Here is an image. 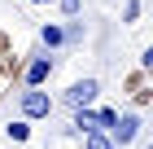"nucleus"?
Segmentation results:
<instances>
[{
	"label": "nucleus",
	"mask_w": 153,
	"mask_h": 149,
	"mask_svg": "<svg viewBox=\"0 0 153 149\" xmlns=\"http://www.w3.org/2000/svg\"><path fill=\"white\" fill-rule=\"evenodd\" d=\"M53 70H57V57L48 53V48H39V53H31L22 66V88H44L48 79H53Z\"/></svg>",
	"instance_id": "f257e3e1"
},
{
	"label": "nucleus",
	"mask_w": 153,
	"mask_h": 149,
	"mask_svg": "<svg viewBox=\"0 0 153 149\" xmlns=\"http://www.w3.org/2000/svg\"><path fill=\"white\" fill-rule=\"evenodd\" d=\"M96 97H101V79H74L70 88L61 92V101L70 105V110L74 105H96Z\"/></svg>",
	"instance_id": "20e7f679"
},
{
	"label": "nucleus",
	"mask_w": 153,
	"mask_h": 149,
	"mask_svg": "<svg viewBox=\"0 0 153 149\" xmlns=\"http://www.w3.org/2000/svg\"><path fill=\"white\" fill-rule=\"evenodd\" d=\"M105 136L114 140V149L136 145V140H140V114H118V118H114V127H109Z\"/></svg>",
	"instance_id": "7ed1b4c3"
},
{
	"label": "nucleus",
	"mask_w": 153,
	"mask_h": 149,
	"mask_svg": "<svg viewBox=\"0 0 153 149\" xmlns=\"http://www.w3.org/2000/svg\"><path fill=\"white\" fill-rule=\"evenodd\" d=\"M74 132H92L96 127V105H74Z\"/></svg>",
	"instance_id": "423d86ee"
},
{
	"label": "nucleus",
	"mask_w": 153,
	"mask_h": 149,
	"mask_svg": "<svg viewBox=\"0 0 153 149\" xmlns=\"http://www.w3.org/2000/svg\"><path fill=\"white\" fill-rule=\"evenodd\" d=\"M83 149H114V140H109L101 127H92V132H83Z\"/></svg>",
	"instance_id": "6e6552de"
},
{
	"label": "nucleus",
	"mask_w": 153,
	"mask_h": 149,
	"mask_svg": "<svg viewBox=\"0 0 153 149\" xmlns=\"http://www.w3.org/2000/svg\"><path fill=\"white\" fill-rule=\"evenodd\" d=\"M140 83H149V70H131V75H127V92H136V88H140Z\"/></svg>",
	"instance_id": "4468645a"
},
{
	"label": "nucleus",
	"mask_w": 153,
	"mask_h": 149,
	"mask_svg": "<svg viewBox=\"0 0 153 149\" xmlns=\"http://www.w3.org/2000/svg\"><path fill=\"white\" fill-rule=\"evenodd\" d=\"M4 136H9L13 145H26V140H31V123H26V118H13V123H4Z\"/></svg>",
	"instance_id": "0eeeda50"
},
{
	"label": "nucleus",
	"mask_w": 153,
	"mask_h": 149,
	"mask_svg": "<svg viewBox=\"0 0 153 149\" xmlns=\"http://www.w3.org/2000/svg\"><path fill=\"white\" fill-rule=\"evenodd\" d=\"M39 44H44L48 53L66 48V31H61V22H44V26H39Z\"/></svg>",
	"instance_id": "39448f33"
},
{
	"label": "nucleus",
	"mask_w": 153,
	"mask_h": 149,
	"mask_svg": "<svg viewBox=\"0 0 153 149\" xmlns=\"http://www.w3.org/2000/svg\"><path fill=\"white\" fill-rule=\"evenodd\" d=\"M4 53H9V35L0 31V57H4Z\"/></svg>",
	"instance_id": "2eb2a0df"
},
{
	"label": "nucleus",
	"mask_w": 153,
	"mask_h": 149,
	"mask_svg": "<svg viewBox=\"0 0 153 149\" xmlns=\"http://www.w3.org/2000/svg\"><path fill=\"white\" fill-rule=\"evenodd\" d=\"M149 101H153V88H149V83H140V88L131 92V105H136V110H144Z\"/></svg>",
	"instance_id": "9b49d317"
},
{
	"label": "nucleus",
	"mask_w": 153,
	"mask_h": 149,
	"mask_svg": "<svg viewBox=\"0 0 153 149\" xmlns=\"http://www.w3.org/2000/svg\"><path fill=\"white\" fill-rule=\"evenodd\" d=\"M31 4H53V0H31Z\"/></svg>",
	"instance_id": "dca6fc26"
},
{
	"label": "nucleus",
	"mask_w": 153,
	"mask_h": 149,
	"mask_svg": "<svg viewBox=\"0 0 153 149\" xmlns=\"http://www.w3.org/2000/svg\"><path fill=\"white\" fill-rule=\"evenodd\" d=\"M18 105H22V118H26V123H39V118H48V114H53V105H57V101H53L44 88H26Z\"/></svg>",
	"instance_id": "f03ea898"
},
{
	"label": "nucleus",
	"mask_w": 153,
	"mask_h": 149,
	"mask_svg": "<svg viewBox=\"0 0 153 149\" xmlns=\"http://www.w3.org/2000/svg\"><path fill=\"white\" fill-rule=\"evenodd\" d=\"M53 4H57L66 18H79V13H83V0H53Z\"/></svg>",
	"instance_id": "f8f14e48"
},
{
	"label": "nucleus",
	"mask_w": 153,
	"mask_h": 149,
	"mask_svg": "<svg viewBox=\"0 0 153 149\" xmlns=\"http://www.w3.org/2000/svg\"><path fill=\"white\" fill-rule=\"evenodd\" d=\"M61 31H66V44H79V40H83V22H79V18H66Z\"/></svg>",
	"instance_id": "9d476101"
},
{
	"label": "nucleus",
	"mask_w": 153,
	"mask_h": 149,
	"mask_svg": "<svg viewBox=\"0 0 153 149\" xmlns=\"http://www.w3.org/2000/svg\"><path fill=\"white\" fill-rule=\"evenodd\" d=\"M140 13H144V4H140V0H127V4H123V22H136Z\"/></svg>",
	"instance_id": "ddd939ff"
},
{
	"label": "nucleus",
	"mask_w": 153,
	"mask_h": 149,
	"mask_svg": "<svg viewBox=\"0 0 153 149\" xmlns=\"http://www.w3.org/2000/svg\"><path fill=\"white\" fill-rule=\"evenodd\" d=\"M114 118H118L114 105H96V127H101V132H109V127H114Z\"/></svg>",
	"instance_id": "1a4fd4ad"
}]
</instances>
